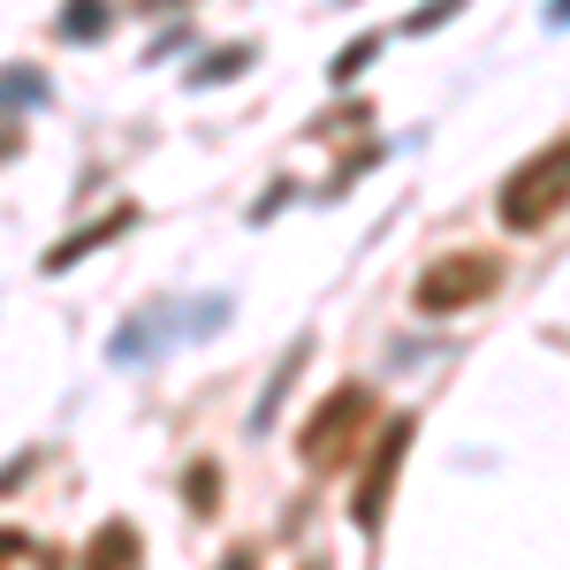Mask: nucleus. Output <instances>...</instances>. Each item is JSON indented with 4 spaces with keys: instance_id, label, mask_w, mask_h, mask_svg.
I'll use <instances>...</instances> for the list:
<instances>
[{
    "instance_id": "obj_1",
    "label": "nucleus",
    "mask_w": 570,
    "mask_h": 570,
    "mask_svg": "<svg viewBox=\"0 0 570 570\" xmlns=\"http://www.w3.org/2000/svg\"><path fill=\"white\" fill-rule=\"evenodd\" d=\"M403 441H411V426H389V441H381V456H373V472H365V487H357V525H381V510H389V487H395V464H403Z\"/></svg>"
},
{
    "instance_id": "obj_2",
    "label": "nucleus",
    "mask_w": 570,
    "mask_h": 570,
    "mask_svg": "<svg viewBox=\"0 0 570 570\" xmlns=\"http://www.w3.org/2000/svg\"><path fill=\"white\" fill-rule=\"evenodd\" d=\"M351 419H365V389H343L335 403H327V419H320V426H305V456H320V464H327Z\"/></svg>"
},
{
    "instance_id": "obj_3",
    "label": "nucleus",
    "mask_w": 570,
    "mask_h": 570,
    "mask_svg": "<svg viewBox=\"0 0 570 570\" xmlns=\"http://www.w3.org/2000/svg\"><path fill=\"white\" fill-rule=\"evenodd\" d=\"M472 289H487V266H449V274H434V289H419V305H456Z\"/></svg>"
}]
</instances>
